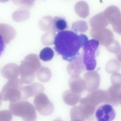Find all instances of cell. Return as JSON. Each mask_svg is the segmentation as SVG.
<instances>
[{"label": "cell", "instance_id": "cell-17", "mask_svg": "<svg viewBox=\"0 0 121 121\" xmlns=\"http://www.w3.org/2000/svg\"><path fill=\"white\" fill-rule=\"evenodd\" d=\"M9 0H0V2L5 3L8 1Z\"/></svg>", "mask_w": 121, "mask_h": 121}, {"label": "cell", "instance_id": "cell-5", "mask_svg": "<svg viewBox=\"0 0 121 121\" xmlns=\"http://www.w3.org/2000/svg\"><path fill=\"white\" fill-rule=\"evenodd\" d=\"M99 44L98 40L92 39L88 40L83 47V63L88 71L93 70L95 68V53Z\"/></svg>", "mask_w": 121, "mask_h": 121}, {"label": "cell", "instance_id": "cell-12", "mask_svg": "<svg viewBox=\"0 0 121 121\" xmlns=\"http://www.w3.org/2000/svg\"><path fill=\"white\" fill-rule=\"evenodd\" d=\"M36 75L39 81L42 82H46L51 79L52 73L49 69L44 67L42 68L38 71Z\"/></svg>", "mask_w": 121, "mask_h": 121}, {"label": "cell", "instance_id": "cell-7", "mask_svg": "<svg viewBox=\"0 0 121 121\" xmlns=\"http://www.w3.org/2000/svg\"><path fill=\"white\" fill-rule=\"evenodd\" d=\"M116 112L111 105L104 104L101 105L95 113L96 119L99 121H111L115 118Z\"/></svg>", "mask_w": 121, "mask_h": 121}, {"label": "cell", "instance_id": "cell-14", "mask_svg": "<svg viewBox=\"0 0 121 121\" xmlns=\"http://www.w3.org/2000/svg\"><path fill=\"white\" fill-rule=\"evenodd\" d=\"M73 93L69 91H65L62 95L63 99L66 104L72 105L74 103V97Z\"/></svg>", "mask_w": 121, "mask_h": 121}, {"label": "cell", "instance_id": "cell-11", "mask_svg": "<svg viewBox=\"0 0 121 121\" xmlns=\"http://www.w3.org/2000/svg\"><path fill=\"white\" fill-rule=\"evenodd\" d=\"M67 21L65 18L56 16L53 19L52 30L56 32L65 30L68 27Z\"/></svg>", "mask_w": 121, "mask_h": 121}, {"label": "cell", "instance_id": "cell-9", "mask_svg": "<svg viewBox=\"0 0 121 121\" xmlns=\"http://www.w3.org/2000/svg\"><path fill=\"white\" fill-rule=\"evenodd\" d=\"M1 73L3 77L8 80L17 78L20 74L19 67L15 63H10L3 67Z\"/></svg>", "mask_w": 121, "mask_h": 121}, {"label": "cell", "instance_id": "cell-16", "mask_svg": "<svg viewBox=\"0 0 121 121\" xmlns=\"http://www.w3.org/2000/svg\"><path fill=\"white\" fill-rule=\"evenodd\" d=\"M5 43L0 35V57L3 53L5 50Z\"/></svg>", "mask_w": 121, "mask_h": 121}, {"label": "cell", "instance_id": "cell-18", "mask_svg": "<svg viewBox=\"0 0 121 121\" xmlns=\"http://www.w3.org/2000/svg\"><path fill=\"white\" fill-rule=\"evenodd\" d=\"M1 99H0V106H1Z\"/></svg>", "mask_w": 121, "mask_h": 121}, {"label": "cell", "instance_id": "cell-3", "mask_svg": "<svg viewBox=\"0 0 121 121\" xmlns=\"http://www.w3.org/2000/svg\"><path fill=\"white\" fill-rule=\"evenodd\" d=\"M24 84L18 78L9 80L0 93L1 100L12 102L22 100L21 88Z\"/></svg>", "mask_w": 121, "mask_h": 121}, {"label": "cell", "instance_id": "cell-1", "mask_svg": "<svg viewBox=\"0 0 121 121\" xmlns=\"http://www.w3.org/2000/svg\"><path fill=\"white\" fill-rule=\"evenodd\" d=\"M88 40L85 34L78 35L72 31L64 30L58 32L56 36L54 49L64 60L72 62L77 58L80 49Z\"/></svg>", "mask_w": 121, "mask_h": 121}, {"label": "cell", "instance_id": "cell-2", "mask_svg": "<svg viewBox=\"0 0 121 121\" xmlns=\"http://www.w3.org/2000/svg\"><path fill=\"white\" fill-rule=\"evenodd\" d=\"M9 109L12 115L21 117L24 121H35L37 118L35 107L27 101L10 102Z\"/></svg>", "mask_w": 121, "mask_h": 121}, {"label": "cell", "instance_id": "cell-15", "mask_svg": "<svg viewBox=\"0 0 121 121\" xmlns=\"http://www.w3.org/2000/svg\"><path fill=\"white\" fill-rule=\"evenodd\" d=\"M12 118V114L10 111L8 110L0 111V121H11Z\"/></svg>", "mask_w": 121, "mask_h": 121}, {"label": "cell", "instance_id": "cell-8", "mask_svg": "<svg viewBox=\"0 0 121 121\" xmlns=\"http://www.w3.org/2000/svg\"><path fill=\"white\" fill-rule=\"evenodd\" d=\"M44 90L43 85L38 82H34L23 86V91L24 98L26 100L30 97L35 96L39 93L43 92Z\"/></svg>", "mask_w": 121, "mask_h": 121}, {"label": "cell", "instance_id": "cell-10", "mask_svg": "<svg viewBox=\"0 0 121 121\" xmlns=\"http://www.w3.org/2000/svg\"><path fill=\"white\" fill-rule=\"evenodd\" d=\"M0 35L6 44L9 43L15 37L16 35L15 29L7 24H0Z\"/></svg>", "mask_w": 121, "mask_h": 121}, {"label": "cell", "instance_id": "cell-6", "mask_svg": "<svg viewBox=\"0 0 121 121\" xmlns=\"http://www.w3.org/2000/svg\"><path fill=\"white\" fill-rule=\"evenodd\" d=\"M34 104L37 111L41 115L48 116L53 112L54 107L48 96L43 92L40 93L35 96Z\"/></svg>", "mask_w": 121, "mask_h": 121}, {"label": "cell", "instance_id": "cell-4", "mask_svg": "<svg viewBox=\"0 0 121 121\" xmlns=\"http://www.w3.org/2000/svg\"><path fill=\"white\" fill-rule=\"evenodd\" d=\"M41 65L39 62H30L29 55L27 56L19 67L20 78L22 82L26 84L31 83L34 80L36 73Z\"/></svg>", "mask_w": 121, "mask_h": 121}, {"label": "cell", "instance_id": "cell-13", "mask_svg": "<svg viewBox=\"0 0 121 121\" xmlns=\"http://www.w3.org/2000/svg\"><path fill=\"white\" fill-rule=\"evenodd\" d=\"M54 53L53 50L50 48L46 47L43 49L39 54L40 59L44 61L51 60L53 57Z\"/></svg>", "mask_w": 121, "mask_h": 121}]
</instances>
